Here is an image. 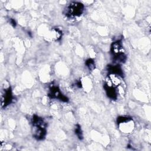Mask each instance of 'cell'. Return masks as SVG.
<instances>
[{
    "mask_svg": "<svg viewBox=\"0 0 151 151\" xmlns=\"http://www.w3.org/2000/svg\"><path fill=\"white\" fill-rule=\"evenodd\" d=\"M84 11V5L80 2H72L66 8L65 15L67 18H74L82 15Z\"/></svg>",
    "mask_w": 151,
    "mask_h": 151,
    "instance_id": "cell-1",
    "label": "cell"
},
{
    "mask_svg": "<svg viewBox=\"0 0 151 151\" xmlns=\"http://www.w3.org/2000/svg\"><path fill=\"white\" fill-rule=\"evenodd\" d=\"M48 96L51 99H58L65 103L69 101L68 98L61 93L60 88L53 84H51L49 87Z\"/></svg>",
    "mask_w": 151,
    "mask_h": 151,
    "instance_id": "cell-2",
    "label": "cell"
},
{
    "mask_svg": "<svg viewBox=\"0 0 151 151\" xmlns=\"http://www.w3.org/2000/svg\"><path fill=\"white\" fill-rule=\"evenodd\" d=\"M14 96L12 90L11 86H9L4 90V93L1 97V107H6L13 102Z\"/></svg>",
    "mask_w": 151,
    "mask_h": 151,
    "instance_id": "cell-3",
    "label": "cell"
},
{
    "mask_svg": "<svg viewBox=\"0 0 151 151\" xmlns=\"http://www.w3.org/2000/svg\"><path fill=\"white\" fill-rule=\"evenodd\" d=\"M110 53L112 57L124 53V50L121 40H116L111 43L110 46Z\"/></svg>",
    "mask_w": 151,
    "mask_h": 151,
    "instance_id": "cell-4",
    "label": "cell"
},
{
    "mask_svg": "<svg viewBox=\"0 0 151 151\" xmlns=\"http://www.w3.org/2000/svg\"><path fill=\"white\" fill-rule=\"evenodd\" d=\"M107 96L111 100H115L117 99V91L116 87H113L110 83L106 82L103 86Z\"/></svg>",
    "mask_w": 151,
    "mask_h": 151,
    "instance_id": "cell-5",
    "label": "cell"
},
{
    "mask_svg": "<svg viewBox=\"0 0 151 151\" xmlns=\"http://www.w3.org/2000/svg\"><path fill=\"white\" fill-rule=\"evenodd\" d=\"M106 70L109 73V74H114L119 77H124V73L123 70L119 64H109L107 66Z\"/></svg>",
    "mask_w": 151,
    "mask_h": 151,
    "instance_id": "cell-6",
    "label": "cell"
},
{
    "mask_svg": "<svg viewBox=\"0 0 151 151\" xmlns=\"http://www.w3.org/2000/svg\"><path fill=\"white\" fill-rule=\"evenodd\" d=\"M33 137L38 140H43L47 134V129L44 127H33Z\"/></svg>",
    "mask_w": 151,
    "mask_h": 151,
    "instance_id": "cell-7",
    "label": "cell"
},
{
    "mask_svg": "<svg viewBox=\"0 0 151 151\" xmlns=\"http://www.w3.org/2000/svg\"><path fill=\"white\" fill-rule=\"evenodd\" d=\"M31 123L32 127H47V123L44 120L37 114H34L31 119Z\"/></svg>",
    "mask_w": 151,
    "mask_h": 151,
    "instance_id": "cell-8",
    "label": "cell"
},
{
    "mask_svg": "<svg viewBox=\"0 0 151 151\" xmlns=\"http://www.w3.org/2000/svg\"><path fill=\"white\" fill-rule=\"evenodd\" d=\"M50 38L54 41H59L61 40L63 36V32L61 29L58 27L52 28L51 30Z\"/></svg>",
    "mask_w": 151,
    "mask_h": 151,
    "instance_id": "cell-9",
    "label": "cell"
},
{
    "mask_svg": "<svg viewBox=\"0 0 151 151\" xmlns=\"http://www.w3.org/2000/svg\"><path fill=\"white\" fill-rule=\"evenodd\" d=\"M109 80L110 81V83L114 87H118L121 84V81L119 78V77L114 75V74H109L108 76Z\"/></svg>",
    "mask_w": 151,
    "mask_h": 151,
    "instance_id": "cell-10",
    "label": "cell"
},
{
    "mask_svg": "<svg viewBox=\"0 0 151 151\" xmlns=\"http://www.w3.org/2000/svg\"><path fill=\"white\" fill-rule=\"evenodd\" d=\"M132 120V119L128 116H118L116 119V123L118 125H120V124H124L128 123L129 122H131Z\"/></svg>",
    "mask_w": 151,
    "mask_h": 151,
    "instance_id": "cell-11",
    "label": "cell"
},
{
    "mask_svg": "<svg viewBox=\"0 0 151 151\" xmlns=\"http://www.w3.org/2000/svg\"><path fill=\"white\" fill-rule=\"evenodd\" d=\"M85 65L89 71H93L96 68L95 61L93 58H89L85 61Z\"/></svg>",
    "mask_w": 151,
    "mask_h": 151,
    "instance_id": "cell-12",
    "label": "cell"
},
{
    "mask_svg": "<svg viewBox=\"0 0 151 151\" xmlns=\"http://www.w3.org/2000/svg\"><path fill=\"white\" fill-rule=\"evenodd\" d=\"M74 133L77 136L78 139L83 140V133L81 127V126L79 124H77L75 126L74 129Z\"/></svg>",
    "mask_w": 151,
    "mask_h": 151,
    "instance_id": "cell-13",
    "label": "cell"
},
{
    "mask_svg": "<svg viewBox=\"0 0 151 151\" xmlns=\"http://www.w3.org/2000/svg\"><path fill=\"white\" fill-rule=\"evenodd\" d=\"M9 23L14 28L16 27V26H17V22H16V21H15L14 18H9Z\"/></svg>",
    "mask_w": 151,
    "mask_h": 151,
    "instance_id": "cell-14",
    "label": "cell"
},
{
    "mask_svg": "<svg viewBox=\"0 0 151 151\" xmlns=\"http://www.w3.org/2000/svg\"><path fill=\"white\" fill-rule=\"evenodd\" d=\"M76 86L77 87L79 88L82 87V83H81V81L80 80H78L76 81Z\"/></svg>",
    "mask_w": 151,
    "mask_h": 151,
    "instance_id": "cell-15",
    "label": "cell"
}]
</instances>
